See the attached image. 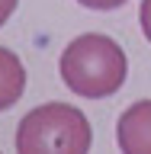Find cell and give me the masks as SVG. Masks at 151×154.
<instances>
[{"label": "cell", "mask_w": 151, "mask_h": 154, "mask_svg": "<svg viewBox=\"0 0 151 154\" xmlns=\"http://www.w3.org/2000/svg\"><path fill=\"white\" fill-rule=\"evenodd\" d=\"M58 74L71 93L87 100H103L125 84L129 61L116 38L103 32H87L68 42V48L58 58Z\"/></svg>", "instance_id": "obj_1"}, {"label": "cell", "mask_w": 151, "mask_h": 154, "mask_svg": "<svg viewBox=\"0 0 151 154\" xmlns=\"http://www.w3.org/2000/svg\"><path fill=\"white\" fill-rule=\"evenodd\" d=\"M93 128L71 103H45L23 116L16 128V151L23 154H80L90 151Z\"/></svg>", "instance_id": "obj_2"}, {"label": "cell", "mask_w": 151, "mask_h": 154, "mask_svg": "<svg viewBox=\"0 0 151 154\" xmlns=\"http://www.w3.org/2000/svg\"><path fill=\"white\" fill-rule=\"evenodd\" d=\"M116 141L125 154H151V100H138L119 116Z\"/></svg>", "instance_id": "obj_3"}, {"label": "cell", "mask_w": 151, "mask_h": 154, "mask_svg": "<svg viewBox=\"0 0 151 154\" xmlns=\"http://www.w3.org/2000/svg\"><path fill=\"white\" fill-rule=\"evenodd\" d=\"M26 90V67L10 48L0 45V112L19 103Z\"/></svg>", "instance_id": "obj_4"}, {"label": "cell", "mask_w": 151, "mask_h": 154, "mask_svg": "<svg viewBox=\"0 0 151 154\" xmlns=\"http://www.w3.org/2000/svg\"><path fill=\"white\" fill-rule=\"evenodd\" d=\"M80 7H87V10H119V7H125L129 0H77Z\"/></svg>", "instance_id": "obj_5"}, {"label": "cell", "mask_w": 151, "mask_h": 154, "mask_svg": "<svg viewBox=\"0 0 151 154\" xmlns=\"http://www.w3.org/2000/svg\"><path fill=\"white\" fill-rule=\"evenodd\" d=\"M138 19H142V32H145V38L151 42V0H142V13H138Z\"/></svg>", "instance_id": "obj_6"}, {"label": "cell", "mask_w": 151, "mask_h": 154, "mask_svg": "<svg viewBox=\"0 0 151 154\" xmlns=\"http://www.w3.org/2000/svg\"><path fill=\"white\" fill-rule=\"evenodd\" d=\"M16 3H19V0H0V26H3V23H7V19L13 16Z\"/></svg>", "instance_id": "obj_7"}]
</instances>
